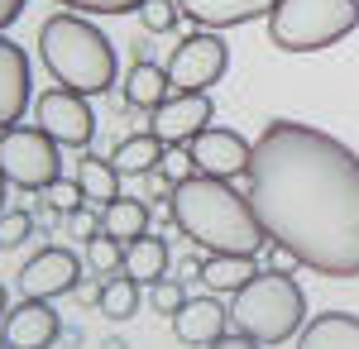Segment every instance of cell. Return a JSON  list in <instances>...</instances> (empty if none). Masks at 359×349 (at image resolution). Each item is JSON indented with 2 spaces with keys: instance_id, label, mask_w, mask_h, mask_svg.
Segmentation results:
<instances>
[{
  "instance_id": "4316f807",
  "label": "cell",
  "mask_w": 359,
  "mask_h": 349,
  "mask_svg": "<svg viewBox=\"0 0 359 349\" xmlns=\"http://www.w3.org/2000/svg\"><path fill=\"white\" fill-rule=\"evenodd\" d=\"M135 15H139V25L149 29V34H168V29L177 25L182 10H177V0H144Z\"/></svg>"
},
{
  "instance_id": "7402d4cb",
  "label": "cell",
  "mask_w": 359,
  "mask_h": 349,
  "mask_svg": "<svg viewBox=\"0 0 359 349\" xmlns=\"http://www.w3.org/2000/svg\"><path fill=\"white\" fill-rule=\"evenodd\" d=\"M77 182H82L86 201L91 206H111V201H120V172H115L111 158H82L77 163Z\"/></svg>"
},
{
  "instance_id": "8fae6325",
  "label": "cell",
  "mask_w": 359,
  "mask_h": 349,
  "mask_svg": "<svg viewBox=\"0 0 359 349\" xmlns=\"http://www.w3.org/2000/svg\"><path fill=\"white\" fill-rule=\"evenodd\" d=\"M187 153L196 158V172H206V177H240L249 172V158H254V144L245 135H235V130H221V125H211V130H201V135L187 144Z\"/></svg>"
},
{
  "instance_id": "d4e9b609",
  "label": "cell",
  "mask_w": 359,
  "mask_h": 349,
  "mask_svg": "<svg viewBox=\"0 0 359 349\" xmlns=\"http://www.w3.org/2000/svg\"><path fill=\"white\" fill-rule=\"evenodd\" d=\"M144 301H149V311H158V316H177V311L187 306V292H182L177 278H158V282H149Z\"/></svg>"
},
{
  "instance_id": "5b68a950",
  "label": "cell",
  "mask_w": 359,
  "mask_h": 349,
  "mask_svg": "<svg viewBox=\"0 0 359 349\" xmlns=\"http://www.w3.org/2000/svg\"><path fill=\"white\" fill-rule=\"evenodd\" d=\"M359 29V0H278L269 43L278 53H321Z\"/></svg>"
},
{
  "instance_id": "d6986e66",
  "label": "cell",
  "mask_w": 359,
  "mask_h": 349,
  "mask_svg": "<svg viewBox=\"0 0 359 349\" xmlns=\"http://www.w3.org/2000/svg\"><path fill=\"white\" fill-rule=\"evenodd\" d=\"M172 96V81H168V67L158 62H135L130 67V77H125V106L130 110H158Z\"/></svg>"
},
{
  "instance_id": "e575fe53",
  "label": "cell",
  "mask_w": 359,
  "mask_h": 349,
  "mask_svg": "<svg viewBox=\"0 0 359 349\" xmlns=\"http://www.w3.org/2000/svg\"><path fill=\"white\" fill-rule=\"evenodd\" d=\"M62 345H67V349H82V330H62Z\"/></svg>"
},
{
  "instance_id": "8992f818",
  "label": "cell",
  "mask_w": 359,
  "mask_h": 349,
  "mask_svg": "<svg viewBox=\"0 0 359 349\" xmlns=\"http://www.w3.org/2000/svg\"><path fill=\"white\" fill-rule=\"evenodd\" d=\"M0 172L5 182L20 191H43L48 182L62 177V158H57V144L39 125H15L0 135Z\"/></svg>"
},
{
  "instance_id": "52a82bcc",
  "label": "cell",
  "mask_w": 359,
  "mask_h": 349,
  "mask_svg": "<svg viewBox=\"0 0 359 349\" xmlns=\"http://www.w3.org/2000/svg\"><path fill=\"white\" fill-rule=\"evenodd\" d=\"M225 67H230L225 39L216 29H192L168 57V81H172V91H211L225 77Z\"/></svg>"
},
{
  "instance_id": "836d02e7",
  "label": "cell",
  "mask_w": 359,
  "mask_h": 349,
  "mask_svg": "<svg viewBox=\"0 0 359 349\" xmlns=\"http://www.w3.org/2000/svg\"><path fill=\"white\" fill-rule=\"evenodd\" d=\"M20 15H25V0H0V29H5V25H15Z\"/></svg>"
},
{
  "instance_id": "e0dca14e",
  "label": "cell",
  "mask_w": 359,
  "mask_h": 349,
  "mask_svg": "<svg viewBox=\"0 0 359 349\" xmlns=\"http://www.w3.org/2000/svg\"><path fill=\"white\" fill-rule=\"evenodd\" d=\"M259 273H264L259 259H245V254H206V259H201V282H206L211 292H225V296H235L240 287H249Z\"/></svg>"
},
{
  "instance_id": "603a6c76",
  "label": "cell",
  "mask_w": 359,
  "mask_h": 349,
  "mask_svg": "<svg viewBox=\"0 0 359 349\" xmlns=\"http://www.w3.org/2000/svg\"><path fill=\"white\" fill-rule=\"evenodd\" d=\"M101 225H106V235H115L120 244L139 240V235H149V206L135 201V196H120L111 201L106 211H101Z\"/></svg>"
},
{
  "instance_id": "3957f363",
  "label": "cell",
  "mask_w": 359,
  "mask_h": 349,
  "mask_svg": "<svg viewBox=\"0 0 359 349\" xmlns=\"http://www.w3.org/2000/svg\"><path fill=\"white\" fill-rule=\"evenodd\" d=\"M39 57L48 67V77L67 91H82V96H101L115 86V48L101 29L91 25L77 10H62L53 20H43L39 29Z\"/></svg>"
},
{
  "instance_id": "1f68e13d",
  "label": "cell",
  "mask_w": 359,
  "mask_h": 349,
  "mask_svg": "<svg viewBox=\"0 0 359 349\" xmlns=\"http://www.w3.org/2000/svg\"><path fill=\"white\" fill-rule=\"evenodd\" d=\"M264 268L269 273H292V268H302V264H297V254H292V249H283V244H264Z\"/></svg>"
},
{
  "instance_id": "4fadbf2b",
  "label": "cell",
  "mask_w": 359,
  "mask_h": 349,
  "mask_svg": "<svg viewBox=\"0 0 359 349\" xmlns=\"http://www.w3.org/2000/svg\"><path fill=\"white\" fill-rule=\"evenodd\" d=\"M34 106V86H29V57L20 43H10L0 34V135L20 125V115Z\"/></svg>"
},
{
  "instance_id": "30bf717a",
  "label": "cell",
  "mask_w": 359,
  "mask_h": 349,
  "mask_svg": "<svg viewBox=\"0 0 359 349\" xmlns=\"http://www.w3.org/2000/svg\"><path fill=\"white\" fill-rule=\"evenodd\" d=\"M77 282H82V259H77L72 249H57V244L39 249L25 268H20V287H25V296H43V301L77 292Z\"/></svg>"
},
{
  "instance_id": "74e56055",
  "label": "cell",
  "mask_w": 359,
  "mask_h": 349,
  "mask_svg": "<svg viewBox=\"0 0 359 349\" xmlns=\"http://www.w3.org/2000/svg\"><path fill=\"white\" fill-rule=\"evenodd\" d=\"M5 187H10V182H5V172H0V211H5Z\"/></svg>"
},
{
  "instance_id": "7a4b0ae2",
  "label": "cell",
  "mask_w": 359,
  "mask_h": 349,
  "mask_svg": "<svg viewBox=\"0 0 359 349\" xmlns=\"http://www.w3.org/2000/svg\"><path fill=\"white\" fill-rule=\"evenodd\" d=\"M168 211H172L177 235H187L201 254H245V259H259L264 244H269V230L254 215L249 196H240L225 177L196 172L187 182H177L172 196H168Z\"/></svg>"
},
{
  "instance_id": "6da1fadb",
  "label": "cell",
  "mask_w": 359,
  "mask_h": 349,
  "mask_svg": "<svg viewBox=\"0 0 359 349\" xmlns=\"http://www.w3.org/2000/svg\"><path fill=\"white\" fill-rule=\"evenodd\" d=\"M245 196L269 240L321 278H359V153L302 120H269L254 139Z\"/></svg>"
},
{
  "instance_id": "5bb4252c",
  "label": "cell",
  "mask_w": 359,
  "mask_h": 349,
  "mask_svg": "<svg viewBox=\"0 0 359 349\" xmlns=\"http://www.w3.org/2000/svg\"><path fill=\"white\" fill-rule=\"evenodd\" d=\"M278 0H177V10L192 20V29H235V25H254L269 20Z\"/></svg>"
},
{
  "instance_id": "cb8c5ba5",
  "label": "cell",
  "mask_w": 359,
  "mask_h": 349,
  "mask_svg": "<svg viewBox=\"0 0 359 349\" xmlns=\"http://www.w3.org/2000/svg\"><path fill=\"white\" fill-rule=\"evenodd\" d=\"M82 249H86V268H91V273H106V278H115V273L125 268V244L115 240V235H106V230H101L96 240H86Z\"/></svg>"
},
{
  "instance_id": "d590c367",
  "label": "cell",
  "mask_w": 359,
  "mask_h": 349,
  "mask_svg": "<svg viewBox=\"0 0 359 349\" xmlns=\"http://www.w3.org/2000/svg\"><path fill=\"white\" fill-rule=\"evenodd\" d=\"M101 349H130V345H125V340H106Z\"/></svg>"
},
{
  "instance_id": "44dd1931",
  "label": "cell",
  "mask_w": 359,
  "mask_h": 349,
  "mask_svg": "<svg viewBox=\"0 0 359 349\" xmlns=\"http://www.w3.org/2000/svg\"><path fill=\"white\" fill-rule=\"evenodd\" d=\"M139 287H144V282H135L130 273L106 278V282H101V296H96V311H101L106 321H130V316H139V301H144Z\"/></svg>"
},
{
  "instance_id": "83f0119b",
  "label": "cell",
  "mask_w": 359,
  "mask_h": 349,
  "mask_svg": "<svg viewBox=\"0 0 359 349\" xmlns=\"http://www.w3.org/2000/svg\"><path fill=\"white\" fill-rule=\"evenodd\" d=\"M158 177H163L168 187H177V182L196 177V158L187 153V144H177V149H168V153H163V163H158Z\"/></svg>"
},
{
  "instance_id": "d6a6232c",
  "label": "cell",
  "mask_w": 359,
  "mask_h": 349,
  "mask_svg": "<svg viewBox=\"0 0 359 349\" xmlns=\"http://www.w3.org/2000/svg\"><path fill=\"white\" fill-rule=\"evenodd\" d=\"M211 349H264L259 340H249V335H240V330H230V335H221Z\"/></svg>"
},
{
  "instance_id": "8d00e7d4",
  "label": "cell",
  "mask_w": 359,
  "mask_h": 349,
  "mask_svg": "<svg viewBox=\"0 0 359 349\" xmlns=\"http://www.w3.org/2000/svg\"><path fill=\"white\" fill-rule=\"evenodd\" d=\"M5 311H10V301H5V287H0V321H5Z\"/></svg>"
},
{
  "instance_id": "2e32d148",
  "label": "cell",
  "mask_w": 359,
  "mask_h": 349,
  "mask_svg": "<svg viewBox=\"0 0 359 349\" xmlns=\"http://www.w3.org/2000/svg\"><path fill=\"white\" fill-rule=\"evenodd\" d=\"M297 349H359V316L350 311H321L302 325Z\"/></svg>"
},
{
  "instance_id": "277c9868",
  "label": "cell",
  "mask_w": 359,
  "mask_h": 349,
  "mask_svg": "<svg viewBox=\"0 0 359 349\" xmlns=\"http://www.w3.org/2000/svg\"><path fill=\"white\" fill-rule=\"evenodd\" d=\"M230 325L259 340V345H283L302 335L306 325V292L292 282V273H259L249 287L230 296Z\"/></svg>"
},
{
  "instance_id": "ffe728a7",
  "label": "cell",
  "mask_w": 359,
  "mask_h": 349,
  "mask_svg": "<svg viewBox=\"0 0 359 349\" xmlns=\"http://www.w3.org/2000/svg\"><path fill=\"white\" fill-rule=\"evenodd\" d=\"M125 273L135 278V282H158L168 278V244L158 235H139V240L125 244Z\"/></svg>"
},
{
  "instance_id": "f35d334b",
  "label": "cell",
  "mask_w": 359,
  "mask_h": 349,
  "mask_svg": "<svg viewBox=\"0 0 359 349\" xmlns=\"http://www.w3.org/2000/svg\"><path fill=\"white\" fill-rule=\"evenodd\" d=\"M0 349H10V345H5V340H0Z\"/></svg>"
},
{
  "instance_id": "f1b7e54d",
  "label": "cell",
  "mask_w": 359,
  "mask_h": 349,
  "mask_svg": "<svg viewBox=\"0 0 359 349\" xmlns=\"http://www.w3.org/2000/svg\"><path fill=\"white\" fill-rule=\"evenodd\" d=\"M34 235V215L29 211H0V249H20Z\"/></svg>"
},
{
  "instance_id": "ac0fdd59",
  "label": "cell",
  "mask_w": 359,
  "mask_h": 349,
  "mask_svg": "<svg viewBox=\"0 0 359 349\" xmlns=\"http://www.w3.org/2000/svg\"><path fill=\"white\" fill-rule=\"evenodd\" d=\"M163 153H168V144L158 135H130V139H120L115 144V153H111V163H115V172L120 177H149V172H158V163H163Z\"/></svg>"
},
{
  "instance_id": "9c48e42d",
  "label": "cell",
  "mask_w": 359,
  "mask_h": 349,
  "mask_svg": "<svg viewBox=\"0 0 359 349\" xmlns=\"http://www.w3.org/2000/svg\"><path fill=\"white\" fill-rule=\"evenodd\" d=\"M211 96L206 91H172L158 110H149V135H158L168 149L192 144L201 130H211Z\"/></svg>"
},
{
  "instance_id": "4dcf8cb0",
  "label": "cell",
  "mask_w": 359,
  "mask_h": 349,
  "mask_svg": "<svg viewBox=\"0 0 359 349\" xmlns=\"http://www.w3.org/2000/svg\"><path fill=\"white\" fill-rule=\"evenodd\" d=\"M101 230H106V225H101V215H96V211H86V206L67 215V235H72V240H82V244H86V240H96Z\"/></svg>"
},
{
  "instance_id": "ba28073f",
  "label": "cell",
  "mask_w": 359,
  "mask_h": 349,
  "mask_svg": "<svg viewBox=\"0 0 359 349\" xmlns=\"http://www.w3.org/2000/svg\"><path fill=\"white\" fill-rule=\"evenodd\" d=\"M34 125L53 139L57 149H86L96 139V115L86 106L82 91H67V86H48L34 96Z\"/></svg>"
},
{
  "instance_id": "484cf974",
  "label": "cell",
  "mask_w": 359,
  "mask_h": 349,
  "mask_svg": "<svg viewBox=\"0 0 359 349\" xmlns=\"http://www.w3.org/2000/svg\"><path fill=\"white\" fill-rule=\"evenodd\" d=\"M43 201H48V211L72 215V211H82V206H86V191H82V182H77V177H57V182H48V187H43Z\"/></svg>"
},
{
  "instance_id": "f546056e",
  "label": "cell",
  "mask_w": 359,
  "mask_h": 349,
  "mask_svg": "<svg viewBox=\"0 0 359 349\" xmlns=\"http://www.w3.org/2000/svg\"><path fill=\"white\" fill-rule=\"evenodd\" d=\"M57 5H67V10H77V15H130L144 0H57Z\"/></svg>"
},
{
  "instance_id": "7c38bea8",
  "label": "cell",
  "mask_w": 359,
  "mask_h": 349,
  "mask_svg": "<svg viewBox=\"0 0 359 349\" xmlns=\"http://www.w3.org/2000/svg\"><path fill=\"white\" fill-rule=\"evenodd\" d=\"M0 340H5L10 349H53L57 340H62V321H57L53 301L25 296L20 306H10V311H5Z\"/></svg>"
},
{
  "instance_id": "9a60e30c",
  "label": "cell",
  "mask_w": 359,
  "mask_h": 349,
  "mask_svg": "<svg viewBox=\"0 0 359 349\" xmlns=\"http://www.w3.org/2000/svg\"><path fill=\"white\" fill-rule=\"evenodd\" d=\"M172 335L182 345H216L221 335H230V306L216 296H187V306L172 316Z\"/></svg>"
}]
</instances>
